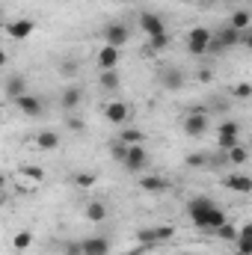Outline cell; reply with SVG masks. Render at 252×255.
<instances>
[{"mask_svg":"<svg viewBox=\"0 0 252 255\" xmlns=\"http://www.w3.org/2000/svg\"><path fill=\"white\" fill-rule=\"evenodd\" d=\"M110 154H113V160H119V163H122V160H125V154H127V145H125V142H119V139H113V142H110Z\"/></svg>","mask_w":252,"mask_h":255,"instance_id":"cell-28","label":"cell"},{"mask_svg":"<svg viewBox=\"0 0 252 255\" xmlns=\"http://www.w3.org/2000/svg\"><path fill=\"white\" fill-rule=\"evenodd\" d=\"M101 33H104V45H110V48H122L130 39V30H127L125 24H107Z\"/></svg>","mask_w":252,"mask_h":255,"instance_id":"cell-8","label":"cell"},{"mask_svg":"<svg viewBox=\"0 0 252 255\" xmlns=\"http://www.w3.org/2000/svg\"><path fill=\"white\" fill-rule=\"evenodd\" d=\"M226 157H229L235 166H244V163L250 160V151H247L244 145H235V148H229V151H226Z\"/></svg>","mask_w":252,"mask_h":255,"instance_id":"cell-25","label":"cell"},{"mask_svg":"<svg viewBox=\"0 0 252 255\" xmlns=\"http://www.w3.org/2000/svg\"><path fill=\"white\" fill-rule=\"evenodd\" d=\"M175 255H187V253H175Z\"/></svg>","mask_w":252,"mask_h":255,"instance_id":"cell-41","label":"cell"},{"mask_svg":"<svg viewBox=\"0 0 252 255\" xmlns=\"http://www.w3.org/2000/svg\"><path fill=\"white\" fill-rule=\"evenodd\" d=\"M33 30H36V21H33V18H18V21H12V24L6 27V33H9L12 39H27Z\"/></svg>","mask_w":252,"mask_h":255,"instance_id":"cell-12","label":"cell"},{"mask_svg":"<svg viewBox=\"0 0 252 255\" xmlns=\"http://www.w3.org/2000/svg\"><path fill=\"white\" fill-rule=\"evenodd\" d=\"M68 128H71V130H83V122H80V119H71Z\"/></svg>","mask_w":252,"mask_h":255,"instance_id":"cell-36","label":"cell"},{"mask_svg":"<svg viewBox=\"0 0 252 255\" xmlns=\"http://www.w3.org/2000/svg\"><path fill=\"white\" fill-rule=\"evenodd\" d=\"M172 238H175L172 226H154V229H139L136 232L139 247H154V244H163V241H172Z\"/></svg>","mask_w":252,"mask_h":255,"instance_id":"cell-2","label":"cell"},{"mask_svg":"<svg viewBox=\"0 0 252 255\" xmlns=\"http://www.w3.org/2000/svg\"><path fill=\"white\" fill-rule=\"evenodd\" d=\"M24 175L33 178V181H42V178H45V169H42V166H24Z\"/></svg>","mask_w":252,"mask_h":255,"instance_id":"cell-33","label":"cell"},{"mask_svg":"<svg viewBox=\"0 0 252 255\" xmlns=\"http://www.w3.org/2000/svg\"><path fill=\"white\" fill-rule=\"evenodd\" d=\"M83 217H86L89 223H104V220H107V205H104V202H95V199H92V202H89V205L83 208Z\"/></svg>","mask_w":252,"mask_h":255,"instance_id":"cell-16","label":"cell"},{"mask_svg":"<svg viewBox=\"0 0 252 255\" xmlns=\"http://www.w3.org/2000/svg\"><path fill=\"white\" fill-rule=\"evenodd\" d=\"M3 92H6V98H21L24 92H27V80L21 77V74H12L9 80H6V86H3Z\"/></svg>","mask_w":252,"mask_h":255,"instance_id":"cell-15","label":"cell"},{"mask_svg":"<svg viewBox=\"0 0 252 255\" xmlns=\"http://www.w3.org/2000/svg\"><path fill=\"white\" fill-rule=\"evenodd\" d=\"M208 128H211V122H208V110L193 107L190 116L184 119V133H187V136H205Z\"/></svg>","mask_w":252,"mask_h":255,"instance_id":"cell-4","label":"cell"},{"mask_svg":"<svg viewBox=\"0 0 252 255\" xmlns=\"http://www.w3.org/2000/svg\"><path fill=\"white\" fill-rule=\"evenodd\" d=\"M77 247H80V255H110V238H104V235H92V238L80 241Z\"/></svg>","mask_w":252,"mask_h":255,"instance_id":"cell-7","label":"cell"},{"mask_svg":"<svg viewBox=\"0 0 252 255\" xmlns=\"http://www.w3.org/2000/svg\"><path fill=\"white\" fill-rule=\"evenodd\" d=\"M139 30L151 39V36L166 33V24H163V18H160V15H154V12H142V15H139Z\"/></svg>","mask_w":252,"mask_h":255,"instance_id":"cell-9","label":"cell"},{"mask_svg":"<svg viewBox=\"0 0 252 255\" xmlns=\"http://www.w3.org/2000/svg\"><path fill=\"white\" fill-rule=\"evenodd\" d=\"M139 187L145 193H163L166 190V181H163L160 175H142V178H139Z\"/></svg>","mask_w":252,"mask_h":255,"instance_id":"cell-21","label":"cell"},{"mask_svg":"<svg viewBox=\"0 0 252 255\" xmlns=\"http://www.w3.org/2000/svg\"><path fill=\"white\" fill-rule=\"evenodd\" d=\"M3 184H6V178H3V175H0V190H3Z\"/></svg>","mask_w":252,"mask_h":255,"instance_id":"cell-38","label":"cell"},{"mask_svg":"<svg viewBox=\"0 0 252 255\" xmlns=\"http://www.w3.org/2000/svg\"><path fill=\"white\" fill-rule=\"evenodd\" d=\"M36 145H39L42 151H54V148L60 145V133H54V130H39V133H36Z\"/></svg>","mask_w":252,"mask_h":255,"instance_id":"cell-20","label":"cell"},{"mask_svg":"<svg viewBox=\"0 0 252 255\" xmlns=\"http://www.w3.org/2000/svg\"><path fill=\"white\" fill-rule=\"evenodd\" d=\"M235 247H238V255H252V226H250V223L238 232Z\"/></svg>","mask_w":252,"mask_h":255,"instance_id":"cell-18","label":"cell"},{"mask_svg":"<svg viewBox=\"0 0 252 255\" xmlns=\"http://www.w3.org/2000/svg\"><path fill=\"white\" fill-rule=\"evenodd\" d=\"M12 247H15V253H27L33 247V232H18L12 238Z\"/></svg>","mask_w":252,"mask_h":255,"instance_id":"cell-23","label":"cell"},{"mask_svg":"<svg viewBox=\"0 0 252 255\" xmlns=\"http://www.w3.org/2000/svg\"><path fill=\"white\" fill-rule=\"evenodd\" d=\"M250 21H252V15L247 12V9H238L235 15H232V30H238V33H244V30H250Z\"/></svg>","mask_w":252,"mask_h":255,"instance_id":"cell-22","label":"cell"},{"mask_svg":"<svg viewBox=\"0 0 252 255\" xmlns=\"http://www.w3.org/2000/svg\"><path fill=\"white\" fill-rule=\"evenodd\" d=\"M214 235H217V238H223V241H229V244H235V238H238V229H235V226L226 220V223H223V226H220Z\"/></svg>","mask_w":252,"mask_h":255,"instance_id":"cell-27","label":"cell"},{"mask_svg":"<svg viewBox=\"0 0 252 255\" xmlns=\"http://www.w3.org/2000/svg\"><path fill=\"white\" fill-rule=\"evenodd\" d=\"M238 136H241V125H238L235 119L220 122V128H217V145H220V151H229V148L241 145V142H238Z\"/></svg>","mask_w":252,"mask_h":255,"instance_id":"cell-3","label":"cell"},{"mask_svg":"<svg viewBox=\"0 0 252 255\" xmlns=\"http://www.w3.org/2000/svg\"><path fill=\"white\" fill-rule=\"evenodd\" d=\"M187 214H190V220H193V226L202 229V232H217L229 220L226 211L214 199H208V196H193L187 202Z\"/></svg>","mask_w":252,"mask_h":255,"instance_id":"cell-1","label":"cell"},{"mask_svg":"<svg viewBox=\"0 0 252 255\" xmlns=\"http://www.w3.org/2000/svg\"><path fill=\"white\" fill-rule=\"evenodd\" d=\"M196 77H199L202 83H208V80L214 77V71H211V68H199V74H196Z\"/></svg>","mask_w":252,"mask_h":255,"instance_id":"cell-35","label":"cell"},{"mask_svg":"<svg viewBox=\"0 0 252 255\" xmlns=\"http://www.w3.org/2000/svg\"><path fill=\"white\" fill-rule=\"evenodd\" d=\"M125 163L130 172H142L145 166H148V151H145V145L139 142V145H127V154H125Z\"/></svg>","mask_w":252,"mask_h":255,"instance_id":"cell-6","label":"cell"},{"mask_svg":"<svg viewBox=\"0 0 252 255\" xmlns=\"http://www.w3.org/2000/svg\"><path fill=\"white\" fill-rule=\"evenodd\" d=\"M74 184H77V187H92V184H95V175H92V172H77V175H74Z\"/></svg>","mask_w":252,"mask_h":255,"instance_id":"cell-32","label":"cell"},{"mask_svg":"<svg viewBox=\"0 0 252 255\" xmlns=\"http://www.w3.org/2000/svg\"><path fill=\"white\" fill-rule=\"evenodd\" d=\"M223 184H226L229 190H235V193H252V178L250 175H229V178H223Z\"/></svg>","mask_w":252,"mask_h":255,"instance_id":"cell-19","label":"cell"},{"mask_svg":"<svg viewBox=\"0 0 252 255\" xmlns=\"http://www.w3.org/2000/svg\"><path fill=\"white\" fill-rule=\"evenodd\" d=\"M104 119H107L110 125H122V122H127V104H122V101H110V104L104 107Z\"/></svg>","mask_w":252,"mask_h":255,"instance_id":"cell-13","label":"cell"},{"mask_svg":"<svg viewBox=\"0 0 252 255\" xmlns=\"http://www.w3.org/2000/svg\"><path fill=\"white\" fill-rule=\"evenodd\" d=\"M208 163H211L208 151H196V154H190L187 157V166H208Z\"/></svg>","mask_w":252,"mask_h":255,"instance_id":"cell-29","label":"cell"},{"mask_svg":"<svg viewBox=\"0 0 252 255\" xmlns=\"http://www.w3.org/2000/svg\"><path fill=\"white\" fill-rule=\"evenodd\" d=\"M0 125H3V110H0Z\"/></svg>","mask_w":252,"mask_h":255,"instance_id":"cell-39","label":"cell"},{"mask_svg":"<svg viewBox=\"0 0 252 255\" xmlns=\"http://www.w3.org/2000/svg\"><path fill=\"white\" fill-rule=\"evenodd\" d=\"M60 71H63L65 77H74L77 74V63L74 60H65V63H60Z\"/></svg>","mask_w":252,"mask_h":255,"instance_id":"cell-34","label":"cell"},{"mask_svg":"<svg viewBox=\"0 0 252 255\" xmlns=\"http://www.w3.org/2000/svg\"><path fill=\"white\" fill-rule=\"evenodd\" d=\"M148 42H151V48H154V51H163V48H169V33H160V36H151Z\"/></svg>","mask_w":252,"mask_h":255,"instance_id":"cell-31","label":"cell"},{"mask_svg":"<svg viewBox=\"0 0 252 255\" xmlns=\"http://www.w3.org/2000/svg\"><path fill=\"white\" fill-rule=\"evenodd\" d=\"M119 3H133V0H119Z\"/></svg>","mask_w":252,"mask_h":255,"instance_id":"cell-40","label":"cell"},{"mask_svg":"<svg viewBox=\"0 0 252 255\" xmlns=\"http://www.w3.org/2000/svg\"><path fill=\"white\" fill-rule=\"evenodd\" d=\"M60 104H63V110H77L83 104V89L80 86H65L63 95H60Z\"/></svg>","mask_w":252,"mask_h":255,"instance_id":"cell-14","label":"cell"},{"mask_svg":"<svg viewBox=\"0 0 252 255\" xmlns=\"http://www.w3.org/2000/svg\"><path fill=\"white\" fill-rule=\"evenodd\" d=\"M6 60H9V57H6V51H0V68L6 65Z\"/></svg>","mask_w":252,"mask_h":255,"instance_id":"cell-37","label":"cell"},{"mask_svg":"<svg viewBox=\"0 0 252 255\" xmlns=\"http://www.w3.org/2000/svg\"><path fill=\"white\" fill-rule=\"evenodd\" d=\"M157 80H160V86H163V89H172V92H175V89H181V86L187 83V80H184V71H181L178 65L163 68V71L157 74Z\"/></svg>","mask_w":252,"mask_h":255,"instance_id":"cell-10","label":"cell"},{"mask_svg":"<svg viewBox=\"0 0 252 255\" xmlns=\"http://www.w3.org/2000/svg\"><path fill=\"white\" fill-rule=\"evenodd\" d=\"M98 65H101V71H107V68H116V65H119V48H110V45H104V48L98 51Z\"/></svg>","mask_w":252,"mask_h":255,"instance_id":"cell-17","label":"cell"},{"mask_svg":"<svg viewBox=\"0 0 252 255\" xmlns=\"http://www.w3.org/2000/svg\"><path fill=\"white\" fill-rule=\"evenodd\" d=\"M15 107L24 113V116H42V110H45V104H42V98L39 95H21V98H15Z\"/></svg>","mask_w":252,"mask_h":255,"instance_id":"cell-11","label":"cell"},{"mask_svg":"<svg viewBox=\"0 0 252 255\" xmlns=\"http://www.w3.org/2000/svg\"><path fill=\"white\" fill-rule=\"evenodd\" d=\"M232 95H235V98H241V101H244V98H250V95H252V83H247V80H244V83L232 86Z\"/></svg>","mask_w":252,"mask_h":255,"instance_id":"cell-30","label":"cell"},{"mask_svg":"<svg viewBox=\"0 0 252 255\" xmlns=\"http://www.w3.org/2000/svg\"><path fill=\"white\" fill-rule=\"evenodd\" d=\"M119 142H125V145H139V142H142V133H139L136 128H125V130L119 133Z\"/></svg>","mask_w":252,"mask_h":255,"instance_id":"cell-26","label":"cell"},{"mask_svg":"<svg viewBox=\"0 0 252 255\" xmlns=\"http://www.w3.org/2000/svg\"><path fill=\"white\" fill-rule=\"evenodd\" d=\"M98 83H101V89H116V86H119V71H116V68H107V71H101Z\"/></svg>","mask_w":252,"mask_h":255,"instance_id":"cell-24","label":"cell"},{"mask_svg":"<svg viewBox=\"0 0 252 255\" xmlns=\"http://www.w3.org/2000/svg\"><path fill=\"white\" fill-rule=\"evenodd\" d=\"M211 30L208 27H193L187 33V51L190 54H196V57H202V54H208V42H211Z\"/></svg>","mask_w":252,"mask_h":255,"instance_id":"cell-5","label":"cell"}]
</instances>
